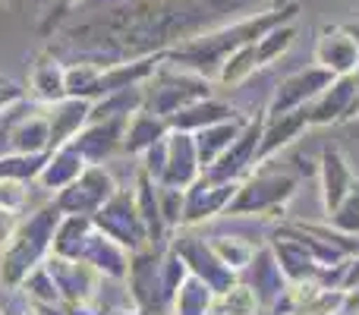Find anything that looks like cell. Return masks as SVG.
Listing matches in <instances>:
<instances>
[{
    "instance_id": "3957f363",
    "label": "cell",
    "mask_w": 359,
    "mask_h": 315,
    "mask_svg": "<svg viewBox=\"0 0 359 315\" xmlns=\"http://www.w3.org/2000/svg\"><path fill=\"white\" fill-rule=\"evenodd\" d=\"M164 253L161 246H145L130 255V272H126V293L130 306L139 315H168L170 312V290L164 281Z\"/></svg>"
},
{
    "instance_id": "cb8c5ba5",
    "label": "cell",
    "mask_w": 359,
    "mask_h": 315,
    "mask_svg": "<svg viewBox=\"0 0 359 315\" xmlns=\"http://www.w3.org/2000/svg\"><path fill=\"white\" fill-rule=\"evenodd\" d=\"M170 133V123L164 117H158V114L145 111V107H139L136 114H130L126 117V126H123V152L126 155H142L145 149H151V145L158 142V139H164Z\"/></svg>"
},
{
    "instance_id": "836d02e7",
    "label": "cell",
    "mask_w": 359,
    "mask_h": 315,
    "mask_svg": "<svg viewBox=\"0 0 359 315\" xmlns=\"http://www.w3.org/2000/svg\"><path fill=\"white\" fill-rule=\"evenodd\" d=\"M208 243H211V249H215V255L230 272H243V268H249V262L255 259V246L240 240V236H215V240H208Z\"/></svg>"
},
{
    "instance_id": "b9f144b4",
    "label": "cell",
    "mask_w": 359,
    "mask_h": 315,
    "mask_svg": "<svg viewBox=\"0 0 359 315\" xmlns=\"http://www.w3.org/2000/svg\"><path fill=\"white\" fill-rule=\"evenodd\" d=\"M347 32L356 38V44H359V22H347Z\"/></svg>"
},
{
    "instance_id": "d6986e66",
    "label": "cell",
    "mask_w": 359,
    "mask_h": 315,
    "mask_svg": "<svg viewBox=\"0 0 359 315\" xmlns=\"http://www.w3.org/2000/svg\"><path fill=\"white\" fill-rule=\"evenodd\" d=\"M29 92L38 105H54L67 95V63H60L54 51L35 54L29 69Z\"/></svg>"
},
{
    "instance_id": "9c48e42d",
    "label": "cell",
    "mask_w": 359,
    "mask_h": 315,
    "mask_svg": "<svg viewBox=\"0 0 359 315\" xmlns=\"http://www.w3.org/2000/svg\"><path fill=\"white\" fill-rule=\"evenodd\" d=\"M44 265H48L50 278H54L57 290H60L63 306H82L98 297L104 278H101L92 265H86L82 259H63V255L50 253L48 259H44Z\"/></svg>"
},
{
    "instance_id": "5b68a950",
    "label": "cell",
    "mask_w": 359,
    "mask_h": 315,
    "mask_svg": "<svg viewBox=\"0 0 359 315\" xmlns=\"http://www.w3.org/2000/svg\"><path fill=\"white\" fill-rule=\"evenodd\" d=\"M92 221L101 234H107L111 240H117L120 246H126L130 253H139V249L151 246L149 230H145L136 202H133V189H117L98 211H95Z\"/></svg>"
},
{
    "instance_id": "ac0fdd59",
    "label": "cell",
    "mask_w": 359,
    "mask_h": 315,
    "mask_svg": "<svg viewBox=\"0 0 359 315\" xmlns=\"http://www.w3.org/2000/svg\"><path fill=\"white\" fill-rule=\"evenodd\" d=\"M48 111V130H50V149L69 142L82 126L92 120V101L76 98V95H63L54 105H44Z\"/></svg>"
},
{
    "instance_id": "f546056e",
    "label": "cell",
    "mask_w": 359,
    "mask_h": 315,
    "mask_svg": "<svg viewBox=\"0 0 359 315\" xmlns=\"http://www.w3.org/2000/svg\"><path fill=\"white\" fill-rule=\"evenodd\" d=\"M259 312V293L249 284H230L224 293L215 297L211 315H255Z\"/></svg>"
},
{
    "instance_id": "7a4b0ae2",
    "label": "cell",
    "mask_w": 359,
    "mask_h": 315,
    "mask_svg": "<svg viewBox=\"0 0 359 315\" xmlns=\"http://www.w3.org/2000/svg\"><path fill=\"white\" fill-rule=\"evenodd\" d=\"M60 217L63 211L57 208V202L41 205L29 217H19L16 234L0 249V290H19L29 272L44 265V259L54 253V234Z\"/></svg>"
},
{
    "instance_id": "484cf974",
    "label": "cell",
    "mask_w": 359,
    "mask_h": 315,
    "mask_svg": "<svg viewBox=\"0 0 359 315\" xmlns=\"http://www.w3.org/2000/svg\"><path fill=\"white\" fill-rule=\"evenodd\" d=\"M92 230H95V221L88 215H63L54 234V255L82 259V249H86Z\"/></svg>"
},
{
    "instance_id": "30bf717a",
    "label": "cell",
    "mask_w": 359,
    "mask_h": 315,
    "mask_svg": "<svg viewBox=\"0 0 359 315\" xmlns=\"http://www.w3.org/2000/svg\"><path fill=\"white\" fill-rule=\"evenodd\" d=\"M170 246H174L177 253L183 255V262H186V268H189V274L202 278L215 293H224L230 284H236V281H233L236 272H230V268L224 265L221 259H217L208 240H202V236H177Z\"/></svg>"
},
{
    "instance_id": "7bdbcfd3",
    "label": "cell",
    "mask_w": 359,
    "mask_h": 315,
    "mask_svg": "<svg viewBox=\"0 0 359 315\" xmlns=\"http://www.w3.org/2000/svg\"><path fill=\"white\" fill-rule=\"evenodd\" d=\"M6 86H13V79H10V76L0 73V88H6Z\"/></svg>"
},
{
    "instance_id": "8d00e7d4",
    "label": "cell",
    "mask_w": 359,
    "mask_h": 315,
    "mask_svg": "<svg viewBox=\"0 0 359 315\" xmlns=\"http://www.w3.org/2000/svg\"><path fill=\"white\" fill-rule=\"evenodd\" d=\"M183 199H186V189L158 183V202H161V217L168 224V230L183 227Z\"/></svg>"
},
{
    "instance_id": "4fadbf2b",
    "label": "cell",
    "mask_w": 359,
    "mask_h": 315,
    "mask_svg": "<svg viewBox=\"0 0 359 315\" xmlns=\"http://www.w3.org/2000/svg\"><path fill=\"white\" fill-rule=\"evenodd\" d=\"M262 126H265V120H249V123L243 126L240 136L233 139V145H230V149L202 173H208V177H215V180H243V173L259 161Z\"/></svg>"
},
{
    "instance_id": "f35d334b",
    "label": "cell",
    "mask_w": 359,
    "mask_h": 315,
    "mask_svg": "<svg viewBox=\"0 0 359 315\" xmlns=\"http://www.w3.org/2000/svg\"><path fill=\"white\" fill-rule=\"evenodd\" d=\"M73 315H139L133 306L120 309V306H111V303H101V300H92V303H82V306H69Z\"/></svg>"
},
{
    "instance_id": "d4e9b609",
    "label": "cell",
    "mask_w": 359,
    "mask_h": 315,
    "mask_svg": "<svg viewBox=\"0 0 359 315\" xmlns=\"http://www.w3.org/2000/svg\"><path fill=\"white\" fill-rule=\"evenodd\" d=\"M353 183H356V177L350 173L341 152H334V149L325 152L322 155V196H325V211L328 215L344 202V196L350 192Z\"/></svg>"
},
{
    "instance_id": "ffe728a7",
    "label": "cell",
    "mask_w": 359,
    "mask_h": 315,
    "mask_svg": "<svg viewBox=\"0 0 359 315\" xmlns=\"http://www.w3.org/2000/svg\"><path fill=\"white\" fill-rule=\"evenodd\" d=\"M249 120L246 117H224L217 120V123L211 126H202L198 133H192V139H196V152H198V164H202V170H208L211 164H215L217 158L224 155V152L233 145V139L243 133V126H246Z\"/></svg>"
},
{
    "instance_id": "7402d4cb",
    "label": "cell",
    "mask_w": 359,
    "mask_h": 315,
    "mask_svg": "<svg viewBox=\"0 0 359 315\" xmlns=\"http://www.w3.org/2000/svg\"><path fill=\"white\" fill-rule=\"evenodd\" d=\"M86 167H88V161L82 158L69 142H63V145H57V149L48 152V161H44V167H41V173H38L35 183L41 186V189L60 192L63 186L73 183Z\"/></svg>"
},
{
    "instance_id": "52a82bcc",
    "label": "cell",
    "mask_w": 359,
    "mask_h": 315,
    "mask_svg": "<svg viewBox=\"0 0 359 315\" xmlns=\"http://www.w3.org/2000/svg\"><path fill=\"white\" fill-rule=\"evenodd\" d=\"M293 192V177L271 170H255L249 180H240V189L230 199L227 215H268L284 205Z\"/></svg>"
},
{
    "instance_id": "6da1fadb",
    "label": "cell",
    "mask_w": 359,
    "mask_h": 315,
    "mask_svg": "<svg viewBox=\"0 0 359 315\" xmlns=\"http://www.w3.org/2000/svg\"><path fill=\"white\" fill-rule=\"evenodd\" d=\"M293 16H297V4L287 0V4L274 6V10L259 13V16H249V19H240V22H233V25H224V29L186 38V41L177 44V48H170L164 57L174 60V67H186V69H192V73L205 76L208 69H221V63L227 60L236 48L262 38L265 32H271L274 25L290 22Z\"/></svg>"
},
{
    "instance_id": "d6a6232c",
    "label": "cell",
    "mask_w": 359,
    "mask_h": 315,
    "mask_svg": "<svg viewBox=\"0 0 359 315\" xmlns=\"http://www.w3.org/2000/svg\"><path fill=\"white\" fill-rule=\"evenodd\" d=\"M98 76H101V63H95V60L67 63V95H76V98L95 101Z\"/></svg>"
},
{
    "instance_id": "f1b7e54d",
    "label": "cell",
    "mask_w": 359,
    "mask_h": 315,
    "mask_svg": "<svg viewBox=\"0 0 359 315\" xmlns=\"http://www.w3.org/2000/svg\"><path fill=\"white\" fill-rule=\"evenodd\" d=\"M48 152H0V180H19V183H35L41 173Z\"/></svg>"
},
{
    "instance_id": "83f0119b",
    "label": "cell",
    "mask_w": 359,
    "mask_h": 315,
    "mask_svg": "<svg viewBox=\"0 0 359 315\" xmlns=\"http://www.w3.org/2000/svg\"><path fill=\"white\" fill-rule=\"evenodd\" d=\"M215 297L217 293L211 290L202 278L189 274V278L177 287L174 303H170V315H211V309H215Z\"/></svg>"
},
{
    "instance_id": "44dd1931",
    "label": "cell",
    "mask_w": 359,
    "mask_h": 315,
    "mask_svg": "<svg viewBox=\"0 0 359 315\" xmlns=\"http://www.w3.org/2000/svg\"><path fill=\"white\" fill-rule=\"evenodd\" d=\"M133 202L139 208V217H142L145 230H149V243L151 246H164L168 243V224L161 217V202H158V183L149 177V173L139 167L136 173V186H133Z\"/></svg>"
},
{
    "instance_id": "bcb514c9",
    "label": "cell",
    "mask_w": 359,
    "mask_h": 315,
    "mask_svg": "<svg viewBox=\"0 0 359 315\" xmlns=\"http://www.w3.org/2000/svg\"><path fill=\"white\" fill-rule=\"evenodd\" d=\"M0 315H4V306H0Z\"/></svg>"
},
{
    "instance_id": "f6af8a7d",
    "label": "cell",
    "mask_w": 359,
    "mask_h": 315,
    "mask_svg": "<svg viewBox=\"0 0 359 315\" xmlns=\"http://www.w3.org/2000/svg\"><path fill=\"white\" fill-rule=\"evenodd\" d=\"M6 4H19V0H6Z\"/></svg>"
},
{
    "instance_id": "7dc6e473",
    "label": "cell",
    "mask_w": 359,
    "mask_h": 315,
    "mask_svg": "<svg viewBox=\"0 0 359 315\" xmlns=\"http://www.w3.org/2000/svg\"><path fill=\"white\" fill-rule=\"evenodd\" d=\"M356 114H359V105H356Z\"/></svg>"
},
{
    "instance_id": "ba28073f",
    "label": "cell",
    "mask_w": 359,
    "mask_h": 315,
    "mask_svg": "<svg viewBox=\"0 0 359 315\" xmlns=\"http://www.w3.org/2000/svg\"><path fill=\"white\" fill-rule=\"evenodd\" d=\"M236 189H240V180H215V177H208V173H198L196 183L186 186L183 227H196V224L227 211Z\"/></svg>"
},
{
    "instance_id": "ee69618b",
    "label": "cell",
    "mask_w": 359,
    "mask_h": 315,
    "mask_svg": "<svg viewBox=\"0 0 359 315\" xmlns=\"http://www.w3.org/2000/svg\"><path fill=\"white\" fill-rule=\"evenodd\" d=\"M60 6H73V4H79V0H57Z\"/></svg>"
},
{
    "instance_id": "7c38bea8",
    "label": "cell",
    "mask_w": 359,
    "mask_h": 315,
    "mask_svg": "<svg viewBox=\"0 0 359 315\" xmlns=\"http://www.w3.org/2000/svg\"><path fill=\"white\" fill-rule=\"evenodd\" d=\"M123 126H126V120H88V123L69 139V145H73L88 164H104L111 155L123 152Z\"/></svg>"
},
{
    "instance_id": "8992f818",
    "label": "cell",
    "mask_w": 359,
    "mask_h": 315,
    "mask_svg": "<svg viewBox=\"0 0 359 315\" xmlns=\"http://www.w3.org/2000/svg\"><path fill=\"white\" fill-rule=\"evenodd\" d=\"M117 180L104 164H88L79 177L60 192H54V202L63 215H88L92 217L107 199L117 192Z\"/></svg>"
},
{
    "instance_id": "5bb4252c",
    "label": "cell",
    "mask_w": 359,
    "mask_h": 315,
    "mask_svg": "<svg viewBox=\"0 0 359 315\" xmlns=\"http://www.w3.org/2000/svg\"><path fill=\"white\" fill-rule=\"evenodd\" d=\"M318 67L331 69L334 76H350L359 69V44L347 32V25H325L316 41Z\"/></svg>"
},
{
    "instance_id": "74e56055",
    "label": "cell",
    "mask_w": 359,
    "mask_h": 315,
    "mask_svg": "<svg viewBox=\"0 0 359 315\" xmlns=\"http://www.w3.org/2000/svg\"><path fill=\"white\" fill-rule=\"evenodd\" d=\"M29 183H19V180H0V208L6 211H22L29 205Z\"/></svg>"
},
{
    "instance_id": "d590c367",
    "label": "cell",
    "mask_w": 359,
    "mask_h": 315,
    "mask_svg": "<svg viewBox=\"0 0 359 315\" xmlns=\"http://www.w3.org/2000/svg\"><path fill=\"white\" fill-rule=\"evenodd\" d=\"M328 217L337 230H344V234H350V236H359V180L350 186V192L344 196V202L337 205Z\"/></svg>"
},
{
    "instance_id": "60d3db41",
    "label": "cell",
    "mask_w": 359,
    "mask_h": 315,
    "mask_svg": "<svg viewBox=\"0 0 359 315\" xmlns=\"http://www.w3.org/2000/svg\"><path fill=\"white\" fill-rule=\"evenodd\" d=\"M16 227H19V215H16V211L0 208V249L10 243V236L16 234Z\"/></svg>"
},
{
    "instance_id": "9a60e30c",
    "label": "cell",
    "mask_w": 359,
    "mask_h": 315,
    "mask_svg": "<svg viewBox=\"0 0 359 315\" xmlns=\"http://www.w3.org/2000/svg\"><path fill=\"white\" fill-rule=\"evenodd\" d=\"M356 105H359V76L356 73L337 76L316 98V105L309 111V123L322 126V123H334V120H344V117H353Z\"/></svg>"
},
{
    "instance_id": "ab89813d",
    "label": "cell",
    "mask_w": 359,
    "mask_h": 315,
    "mask_svg": "<svg viewBox=\"0 0 359 315\" xmlns=\"http://www.w3.org/2000/svg\"><path fill=\"white\" fill-rule=\"evenodd\" d=\"M6 293H10V300H6V303H0V306H4V315H38L35 303H32V300H25L22 290H6Z\"/></svg>"
},
{
    "instance_id": "e0dca14e",
    "label": "cell",
    "mask_w": 359,
    "mask_h": 315,
    "mask_svg": "<svg viewBox=\"0 0 359 315\" xmlns=\"http://www.w3.org/2000/svg\"><path fill=\"white\" fill-rule=\"evenodd\" d=\"M130 249L120 246L117 240H111L107 234H101L98 227L92 230L86 249H82V262L92 265L95 272L104 281H126V272H130Z\"/></svg>"
},
{
    "instance_id": "603a6c76",
    "label": "cell",
    "mask_w": 359,
    "mask_h": 315,
    "mask_svg": "<svg viewBox=\"0 0 359 315\" xmlns=\"http://www.w3.org/2000/svg\"><path fill=\"white\" fill-rule=\"evenodd\" d=\"M309 126V111L303 107H293L284 114H268L265 126H262V142H259V161H265L271 152H278L280 145L293 142L299 133Z\"/></svg>"
},
{
    "instance_id": "e575fe53",
    "label": "cell",
    "mask_w": 359,
    "mask_h": 315,
    "mask_svg": "<svg viewBox=\"0 0 359 315\" xmlns=\"http://www.w3.org/2000/svg\"><path fill=\"white\" fill-rule=\"evenodd\" d=\"M19 290H22L25 300H32L35 306H41V303H63L60 290H57L54 278H50V272H48V265H38L35 272H29V278L19 284Z\"/></svg>"
},
{
    "instance_id": "4dcf8cb0",
    "label": "cell",
    "mask_w": 359,
    "mask_h": 315,
    "mask_svg": "<svg viewBox=\"0 0 359 315\" xmlns=\"http://www.w3.org/2000/svg\"><path fill=\"white\" fill-rule=\"evenodd\" d=\"M255 69H259V60H255V48H252V41H249V44H243V48H236L233 54L221 63L217 82H221V86H240Z\"/></svg>"
},
{
    "instance_id": "277c9868",
    "label": "cell",
    "mask_w": 359,
    "mask_h": 315,
    "mask_svg": "<svg viewBox=\"0 0 359 315\" xmlns=\"http://www.w3.org/2000/svg\"><path fill=\"white\" fill-rule=\"evenodd\" d=\"M202 98H208V79L186 67L155 69V73L142 82V107L164 120H168L170 114H177L180 107L192 105V101H202Z\"/></svg>"
},
{
    "instance_id": "8fae6325",
    "label": "cell",
    "mask_w": 359,
    "mask_h": 315,
    "mask_svg": "<svg viewBox=\"0 0 359 315\" xmlns=\"http://www.w3.org/2000/svg\"><path fill=\"white\" fill-rule=\"evenodd\" d=\"M337 76L325 67H309V69H299V73L287 76L284 82L278 86L274 92V101L268 107V114H284V111H293V107H303L306 101H316L325 88L334 82Z\"/></svg>"
},
{
    "instance_id": "2e32d148",
    "label": "cell",
    "mask_w": 359,
    "mask_h": 315,
    "mask_svg": "<svg viewBox=\"0 0 359 315\" xmlns=\"http://www.w3.org/2000/svg\"><path fill=\"white\" fill-rule=\"evenodd\" d=\"M198 173H202V164H198V152H196V139H192V133L170 130L168 133V164H164L161 186L186 189L189 183L198 180Z\"/></svg>"
},
{
    "instance_id": "1f68e13d",
    "label": "cell",
    "mask_w": 359,
    "mask_h": 315,
    "mask_svg": "<svg viewBox=\"0 0 359 315\" xmlns=\"http://www.w3.org/2000/svg\"><path fill=\"white\" fill-rule=\"evenodd\" d=\"M293 38H297V29H293L290 22L274 25L271 32H265L262 38H255L252 48H255V60H259V67H268V63L278 60V57L293 44Z\"/></svg>"
},
{
    "instance_id": "4316f807",
    "label": "cell",
    "mask_w": 359,
    "mask_h": 315,
    "mask_svg": "<svg viewBox=\"0 0 359 315\" xmlns=\"http://www.w3.org/2000/svg\"><path fill=\"white\" fill-rule=\"evenodd\" d=\"M230 107L221 105V101H211V98H202V101H192V105L180 107L177 114H170L168 123L170 130H183V133H198L202 126H211L217 123V120L230 117Z\"/></svg>"
}]
</instances>
